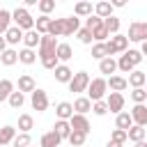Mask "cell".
<instances>
[{
    "instance_id": "39",
    "label": "cell",
    "mask_w": 147,
    "mask_h": 147,
    "mask_svg": "<svg viewBox=\"0 0 147 147\" xmlns=\"http://www.w3.org/2000/svg\"><path fill=\"white\" fill-rule=\"evenodd\" d=\"M23 103H25V94H23V92H11V96H9V106H11L14 110H18Z\"/></svg>"
},
{
    "instance_id": "47",
    "label": "cell",
    "mask_w": 147,
    "mask_h": 147,
    "mask_svg": "<svg viewBox=\"0 0 147 147\" xmlns=\"http://www.w3.org/2000/svg\"><path fill=\"white\" fill-rule=\"evenodd\" d=\"M5 51H7V39H5L2 34H0V55H2Z\"/></svg>"
},
{
    "instance_id": "52",
    "label": "cell",
    "mask_w": 147,
    "mask_h": 147,
    "mask_svg": "<svg viewBox=\"0 0 147 147\" xmlns=\"http://www.w3.org/2000/svg\"><path fill=\"white\" fill-rule=\"evenodd\" d=\"M145 90H147V83H145Z\"/></svg>"
},
{
    "instance_id": "42",
    "label": "cell",
    "mask_w": 147,
    "mask_h": 147,
    "mask_svg": "<svg viewBox=\"0 0 147 147\" xmlns=\"http://www.w3.org/2000/svg\"><path fill=\"white\" fill-rule=\"evenodd\" d=\"M131 99H133V103H145L147 101V90L145 87H136L131 92Z\"/></svg>"
},
{
    "instance_id": "41",
    "label": "cell",
    "mask_w": 147,
    "mask_h": 147,
    "mask_svg": "<svg viewBox=\"0 0 147 147\" xmlns=\"http://www.w3.org/2000/svg\"><path fill=\"white\" fill-rule=\"evenodd\" d=\"M39 11H41V16H48L53 9H55V0H39Z\"/></svg>"
},
{
    "instance_id": "23",
    "label": "cell",
    "mask_w": 147,
    "mask_h": 147,
    "mask_svg": "<svg viewBox=\"0 0 147 147\" xmlns=\"http://www.w3.org/2000/svg\"><path fill=\"white\" fill-rule=\"evenodd\" d=\"M133 126V117L131 113H119L117 119H115V129H122V131H129Z\"/></svg>"
},
{
    "instance_id": "34",
    "label": "cell",
    "mask_w": 147,
    "mask_h": 147,
    "mask_svg": "<svg viewBox=\"0 0 147 147\" xmlns=\"http://www.w3.org/2000/svg\"><path fill=\"white\" fill-rule=\"evenodd\" d=\"M18 62H23V64H34V62H37V53H34L32 48H23V51H18Z\"/></svg>"
},
{
    "instance_id": "25",
    "label": "cell",
    "mask_w": 147,
    "mask_h": 147,
    "mask_svg": "<svg viewBox=\"0 0 147 147\" xmlns=\"http://www.w3.org/2000/svg\"><path fill=\"white\" fill-rule=\"evenodd\" d=\"M11 92H16V90H14V83H11L9 78H2V80H0V103H2V101H9Z\"/></svg>"
},
{
    "instance_id": "49",
    "label": "cell",
    "mask_w": 147,
    "mask_h": 147,
    "mask_svg": "<svg viewBox=\"0 0 147 147\" xmlns=\"http://www.w3.org/2000/svg\"><path fill=\"white\" fill-rule=\"evenodd\" d=\"M106 147H122V145H117V142H113V140H108V145Z\"/></svg>"
},
{
    "instance_id": "14",
    "label": "cell",
    "mask_w": 147,
    "mask_h": 147,
    "mask_svg": "<svg viewBox=\"0 0 147 147\" xmlns=\"http://www.w3.org/2000/svg\"><path fill=\"white\" fill-rule=\"evenodd\" d=\"M145 83H147V74L145 71H140V69H133L131 74H129V85L136 90V87H145Z\"/></svg>"
},
{
    "instance_id": "27",
    "label": "cell",
    "mask_w": 147,
    "mask_h": 147,
    "mask_svg": "<svg viewBox=\"0 0 147 147\" xmlns=\"http://www.w3.org/2000/svg\"><path fill=\"white\" fill-rule=\"evenodd\" d=\"M126 136H129V140H133V142H142L145 138H147V129H142V126H131L129 131H126Z\"/></svg>"
},
{
    "instance_id": "15",
    "label": "cell",
    "mask_w": 147,
    "mask_h": 147,
    "mask_svg": "<svg viewBox=\"0 0 147 147\" xmlns=\"http://www.w3.org/2000/svg\"><path fill=\"white\" fill-rule=\"evenodd\" d=\"M16 136H18V133H16V129H14V126H9V124H7V126H2V129H0V147L11 145Z\"/></svg>"
},
{
    "instance_id": "54",
    "label": "cell",
    "mask_w": 147,
    "mask_h": 147,
    "mask_svg": "<svg viewBox=\"0 0 147 147\" xmlns=\"http://www.w3.org/2000/svg\"><path fill=\"white\" fill-rule=\"evenodd\" d=\"M0 9H2V7H0Z\"/></svg>"
},
{
    "instance_id": "50",
    "label": "cell",
    "mask_w": 147,
    "mask_h": 147,
    "mask_svg": "<svg viewBox=\"0 0 147 147\" xmlns=\"http://www.w3.org/2000/svg\"><path fill=\"white\" fill-rule=\"evenodd\" d=\"M140 53H142V55H147V41L142 44V48H140Z\"/></svg>"
},
{
    "instance_id": "21",
    "label": "cell",
    "mask_w": 147,
    "mask_h": 147,
    "mask_svg": "<svg viewBox=\"0 0 147 147\" xmlns=\"http://www.w3.org/2000/svg\"><path fill=\"white\" fill-rule=\"evenodd\" d=\"M23 44H25V48H32L34 51V46L39 48V44H41V34L37 30H30V32L23 34Z\"/></svg>"
},
{
    "instance_id": "4",
    "label": "cell",
    "mask_w": 147,
    "mask_h": 147,
    "mask_svg": "<svg viewBox=\"0 0 147 147\" xmlns=\"http://www.w3.org/2000/svg\"><path fill=\"white\" fill-rule=\"evenodd\" d=\"M106 51H108V57L117 55V53H126L129 51V39L126 34H113L108 41H106Z\"/></svg>"
},
{
    "instance_id": "3",
    "label": "cell",
    "mask_w": 147,
    "mask_h": 147,
    "mask_svg": "<svg viewBox=\"0 0 147 147\" xmlns=\"http://www.w3.org/2000/svg\"><path fill=\"white\" fill-rule=\"evenodd\" d=\"M106 92H108V80L106 78H92L90 87H87V99L92 103L96 101H106Z\"/></svg>"
},
{
    "instance_id": "37",
    "label": "cell",
    "mask_w": 147,
    "mask_h": 147,
    "mask_svg": "<svg viewBox=\"0 0 147 147\" xmlns=\"http://www.w3.org/2000/svg\"><path fill=\"white\" fill-rule=\"evenodd\" d=\"M11 147H32L30 133H18V136L14 138V142H11Z\"/></svg>"
},
{
    "instance_id": "38",
    "label": "cell",
    "mask_w": 147,
    "mask_h": 147,
    "mask_svg": "<svg viewBox=\"0 0 147 147\" xmlns=\"http://www.w3.org/2000/svg\"><path fill=\"white\" fill-rule=\"evenodd\" d=\"M92 57H94V60H99V62H101V60H106V57H108L106 44H94V46H92Z\"/></svg>"
},
{
    "instance_id": "17",
    "label": "cell",
    "mask_w": 147,
    "mask_h": 147,
    "mask_svg": "<svg viewBox=\"0 0 147 147\" xmlns=\"http://www.w3.org/2000/svg\"><path fill=\"white\" fill-rule=\"evenodd\" d=\"M34 90H37V85H34V78H32V76H28V74L18 76V92H23V94L30 92V94H32Z\"/></svg>"
},
{
    "instance_id": "20",
    "label": "cell",
    "mask_w": 147,
    "mask_h": 147,
    "mask_svg": "<svg viewBox=\"0 0 147 147\" xmlns=\"http://www.w3.org/2000/svg\"><path fill=\"white\" fill-rule=\"evenodd\" d=\"M78 30H80V18H78V16H67V18H64V37L76 34Z\"/></svg>"
},
{
    "instance_id": "33",
    "label": "cell",
    "mask_w": 147,
    "mask_h": 147,
    "mask_svg": "<svg viewBox=\"0 0 147 147\" xmlns=\"http://www.w3.org/2000/svg\"><path fill=\"white\" fill-rule=\"evenodd\" d=\"M0 62H2L5 67H11V64H16V62H18V51H14V48H7V51L0 55Z\"/></svg>"
},
{
    "instance_id": "10",
    "label": "cell",
    "mask_w": 147,
    "mask_h": 147,
    "mask_svg": "<svg viewBox=\"0 0 147 147\" xmlns=\"http://www.w3.org/2000/svg\"><path fill=\"white\" fill-rule=\"evenodd\" d=\"M131 117H133V124L136 126H147V106L145 103H136L133 110H131Z\"/></svg>"
},
{
    "instance_id": "31",
    "label": "cell",
    "mask_w": 147,
    "mask_h": 147,
    "mask_svg": "<svg viewBox=\"0 0 147 147\" xmlns=\"http://www.w3.org/2000/svg\"><path fill=\"white\" fill-rule=\"evenodd\" d=\"M32 126H34L32 115H28V113L18 115V131H21V133H30V129H32Z\"/></svg>"
},
{
    "instance_id": "48",
    "label": "cell",
    "mask_w": 147,
    "mask_h": 147,
    "mask_svg": "<svg viewBox=\"0 0 147 147\" xmlns=\"http://www.w3.org/2000/svg\"><path fill=\"white\" fill-rule=\"evenodd\" d=\"M34 5H39V0H25V9L28 7H34Z\"/></svg>"
},
{
    "instance_id": "13",
    "label": "cell",
    "mask_w": 147,
    "mask_h": 147,
    "mask_svg": "<svg viewBox=\"0 0 147 147\" xmlns=\"http://www.w3.org/2000/svg\"><path fill=\"white\" fill-rule=\"evenodd\" d=\"M23 30L21 28H16V25H11L7 32H5V39H7V46H16L18 41H23Z\"/></svg>"
},
{
    "instance_id": "2",
    "label": "cell",
    "mask_w": 147,
    "mask_h": 147,
    "mask_svg": "<svg viewBox=\"0 0 147 147\" xmlns=\"http://www.w3.org/2000/svg\"><path fill=\"white\" fill-rule=\"evenodd\" d=\"M11 21H14V25H16V28H21L23 32L34 30V18L30 16V11H28L25 7H16V9L11 11Z\"/></svg>"
},
{
    "instance_id": "1",
    "label": "cell",
    "mask_w": 147,
    "mask_h": 147,
    "mask_svg": "<svg viewBox=\"0 0 147 147\" xmlns=\"http://www.w3.org/2000/svg\"><path fill=\"white\" fill-rule=\"evenodd\" d=\"M142 57H145V55H142L140 51L131 48V51H126V53L117 60V69H119V71H124V74H131V71L142 62Z\"/></svg>"
},
{
    "instance_id": "26",
    "label": "cell",
    "mask_w": 147,
    "mask_h": 147,
    "mask_svg": "<svg viewBox=\"0 0 147 147\" xmlns=\"http://www.w3.org/2000/svg\"><path fill=\"white\" fill-rule=\"evenodd\" d=\"M113 2H96L94 5V14L99 16V18H108V16H113Z\"/></svg>"
},
{
    "instance_id": "40",
    "label": "cell",
    "mask_w": 147,
    "mask_h": 147,
    "mask_svg": "<svg viewBox=\"0 0 147 147\" xmlns=\"http://www.w3.org/2000/svg\"><path fill=\"white\" fill-rule=\"evenodd\" d=\"M85 140H87V136L80 133V131H71V136H69L71 147H80V145H85Z\"/></svg>"
},
{
    "instance_id": "43",
    "label": "cell",
    "mask_w": 147,
    "mask_h": 147,
    "mask_svg": "<svg viewBox=\"0 0 147 147\" xmlns=\"http://www.w3.org/2000/svg\"><path fill=\"white\" fill-rule=\"evenodd\" d=\"M76 37H78V41H80V44H92V41H94L92 32H90L87 28H80V30L76 32Z\"/></svg>"
},
{
    "instance_id": "53",
    "label": "cell",
    "mask_w": 147,
    "mask_h": 147,
    "mask_svg": "<svg viewBox=\"0 0 147 147\" xmlns=\"http://www.w3.org/2000/svg\"><path fill=\"white\" fill-rule=\"evenodd\" d=\"M7 147H11V145H7Z\"/></svg>"
},
{
    "instance_id": "32",
    "label": "cell",
    "mask_w": 147,
    "mask_h": 147,
    "mask_svg": "<svg viewBox=\"0 0 147 147\" xmlns=\"http://www.w3.org/2000/svg\"><path fill=\"white\" fill-rule=\"evenodd\" d=\"M55 55H57V60L64 64L67 60H71V57H74V51H71V46H69V44H60V46H57V51H55Z\"/></svg>"
},
{
    "instance_id": "24",
    "label": "cell",
    "mask_w": 147,
    "mask_h": 147,
    "mask_svg": "<svg viewBox=\"0 0 147 147\" xmlns=\"http://www.w3.org/2000/svg\"><path fill=\"white\" fill-rule=\"evenodd\" d=\"M53 131H55L62 140H69V136H71V124H69V122H64V119H57V122H55V126H53Z\"/></svg>"
},
{
    "instance_id": "18",
    "label": "cell",
    "mask_w": 147,
    "mask_h": 147,
    "mask_svg": "<svg viewBox=\"0 0 147 147\" xmlns=\"http://www.w3.org/2000/svg\"><path fill=\"white\" fill-rule=\"evenodd\" d=\"M129 87V80L126 78H122V76H110L108 78V90L110 92H124Z\"/></svg>"
},
{
    "instance_id": "35",
    "label": "cell",
    "mask_w": 147,
    "mask_h": 147,
    "mask_svg": "<svg viewBox=\"0 0 147 147\" xmlns=\"http://www.w3.org/2000/svg\"><path fill=\"white\" fill-rule=\"evenodd\" d=\"M11 28V11L7 9H0V34L5 37V32Z\"/></svg>"
},
{
    "instance_id": "19",
    "label": "cell",
    "mask_w": 147,
    "mask_h": 147,
    "mask_svg": "<svg viewBox=\"0 0 147 147\" xmlns=\"http://www.w3.org/2000/svg\"><path fill=\"white\" fill-rule=\"evenodd\" d=\"M92 110V101L87 99V96H78L76 101H74V113L76 115H87Z\"/></svg>"
},
{
    "instance_id": "8",
    "label": "cell",
    "mask_w": 147,
    "mask_h": 147,
    "mask_svg": "<svg viewBox=\"0 0 147 147\" xmlns=\"http://www.w3.org/2000/svg\"><path fill=\"white\" fill-rule=\"evenodd\" d=\"M106 103H108V110L110 113H115V115L124 113V94L122 92H110L106 96Z\"/></svg>"
},
{
    "instance_id": "29",
    "label": "cell",
    "mask_w": 147,
    "mask_h": 147,
    "mask_svg": "<svg viewBox=\"0 0 147 147\" xmlns=\"http://www.w3.org/2000/svg\"><path fill=\"white\" fill-rule=\"evenodd\" d=\"M51 16H39V18H34V30L44 37V34H48V28H51Z\"/></svg>"
},
{
    "instance_id": "7",
    "label": "cell",
    "mask_w": 147,
    "mask_h": 147,
    "mask_svg": "<svg viewBox=\"0 0 147 147\" xmlns=\"http://www.w3.org/2000/svg\"><path fill=\"white\" fill-rule=\"evenodd\" d=\"M57 46H60V41H57L55 37L44 34V37H41V44H39V60H41V57H51V55H55Z\"/></svg>"
},
{
    "instance_id": "55",
    "label": "cell",
    "mask_w": 147,
    "mask_h": 147,
    "mask_svg": "<svg viewBox=\"0 0 147 147\" xmlns=\"http://www.w3.org/2000/svg\"><path fill=\"white\" fill-rule=\"evenodd\" d=\"M32 147H34V145H32Z\"/></svg>"
},
{
    "instance_id": "44",
    "label": "cell",
    "mask_w": 147,
    "mask_h": 147,
    "mask_svg": "<svg viewBox=\"0 0 147 147\" xmlns=\"http://www.w3.org/2000/svg\"><path fill=\"white\" fill-rule=\"evenodd\" d=\"M110 140H113V142H117V145H124V142L129 140V136H126V131L115 129V131H113V136H110Z\"/></svg>"
},
{
    "instance_id": "12",
    "label": "cell",
    "mask_w": 147,
    "mask_h": 147,
    "mask_svg": "<svg viewBox=\"0 0 147 147\" xmlns=\"http://www.w3.org/2000/svg\"><path fill=\"white\" fill-rule=\"evenodd\" d=\"M55 115H57V119L69 122V119L74 117V103H69V101H60V103L55 106Z\"/></svg>"
},
{
    "instance_id": "30",
    "label": "cell",
    "mask_w": 147,
    "mask_h": 147,
    "mask_svg": "<svg viewBox=\"0 0 147 147\" xmlns=\"http://www.w3.org/2000/svg\"><path fill=\"white\" fill-rule=\"evenodd\" d=\"M99 71H101V74H106V76L115 74V71H117V60H113V57L101 60V62H99Z\"/></svg>"
},
{
    "instance_id": "16",
    "label": "cell",
    "mask_w": 147,
    "mask_h": 147,
    "mask_svg": "<svg viewBox=\"0 0 147 147\" xmlns=\"http://www.w3.org/2000/svg\"><path fill=\"white\" fill-rule=\"evenodd\" d=\"M60 142H62V138L55 131H46L39 140V147H60Z\"/></svg>"
},
{
    "instance_id": "51",
    "label": "cell",
    "mask_w": 147,
    "mask_h": 147,
    "mask_svg": "<svg viewBox=\"0 0 147 147\" xmlns=\"http://www.w3.org/2000/svg\"><path fill=\"white\" fill-rule=\"evenodd\" d=\"M136 147H147V140H142V142H136Z\"/></svg>"
},
{
    "instance_id": "11",
    "label": "cell",
    "mask_w": 147,
    "mask_h": 147,
    "mask_svg": "<svg viewBox=\"0 0 147 147\" xmlns=\"http://www.w3.org/2000/svg\"><path fill=\"white\" fill-rule=\"evenodd\" d=\"M69 124H71V131H80V133H90V122H87V117L85 115H76L74 113V117L69 119Z\"/></svg>"
},
{
    "instance_id": "22",
    "label": "cell",
    "mask_w": 147,
    "mask_h": 147,
    "mask_svg": "<svg viewBox=\"0 0 147 147\" xmlns=\"http://www.w3.org/2000/svg\"><path fill=\"white\" fill-rule=\"evenodd\" d=\"M71 78H74V71H71L67 64H60V67L55 69V80H57V83H67V85H69Z\"/></svg>"
},
{
    "instance_id": "46",
    "label": "cell",
    "mask_w": 147,
    "mask_h": 147,
    "mask_svg": "<svg viewBox=\"0 0 147 147\" xmlns=\"http://www.w3.org/2000/svg\"><path fill=\"white\" fill-rule=\"evenodd\" d=\"M92 113L99 115V117L106 115V113H108V103H106V101H96V103H92Z\"/></svg>"
},
{
    "instance_id": "9",
    "label": "cell",
    "mask_w": 147,
    "mask_h": 147,
    "mask_svg": "<svg viewBox=\"0 0 147 147\" xmlns=\"http://www.w3.org/2000/svg\"><path fill=\"white\" fill-rule=\"evenodd\" d=\"M30 103H32V108H34L37 113H44V110L48 108V96H46V92L37 87V90L30 94Z\"/></svg>"
},
{
    "instance_id": "36",
    "label": "cell",
    "mask_w": 147,
    "mask_h": 147,
    "mask_svg": "<svg viewBox=\"0 0 147 147\" xmlns=\"http://www.w3.org/2000/svg\"><path fill=\"white\" fill-rule=\"evenodd\" d=\"M103 25H106L108 34H119V18H117V16H108V18H103Z\"/></svg>"
},
{
    "instance_id": "5",
    "label": "cell",
    "mask_w": 147,
    "mask_h": 147,
    "mask_svg": "<svg viewBox=\"0 0 147 147\" xmlns=\"http://www.w3.org/2000/svg\"><path fill=\"white\" fill-rule=\"evenodd\" d=\"M90 83H92L90 74H87V71H78V74H74V78H71V83H69V90H71L74 94H80V92H87Z\"/></svg>"
},
{
    "instance_id": "28",
    "label": "cell",
    "mask_w": 147,
    "mask_h": 147,
    "mask_svg": "<svg viewBox=\"0 0 147 147\" xmlns=\"http://www.w3.org/2000/svg\"><path fill=\"white\" fill-rule=\"evenodd\" d=\"M92 11H94V7H92V2H78L76 7H74V16H85V18H90L92 16Z\"/></svg>"
},
{
    "instance_id": "6",
    "label": "cell",
    "mask_w": 147,
    "mask_h": 147,
    "mask_svg": "<svg viewBox=\"0 0 147 147\" xmlns=\"http://www.w3.org/2000/svg\"><path fill=\"white\" fill-rule=\"evenodd\" d=\"M129 41H147V21H133L129 25V34H126Z\"/></svg>"
},
{
    "instance_id": "45",
    "label": "cell",
    "mask_w": 147,
    "mask_h": 147,
    "mask_svg": "<svg viewBox=\"0 0 147 147\" xmlns=\"http://www.w3.org/2000/svg\"><path fill=\"white\" fill-rule=\"evenodd\" d=\"M99 25H103V18H99L96 14H92V16H90V18L85 21V28H87L90 32H92L94 28H99Z\"/></svg>"
}]
</instances>
